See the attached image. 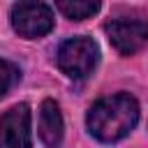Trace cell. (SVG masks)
Instances as JSON below:
<instances>
[{
    "label": "cell",
    "instance_id": "cell-6",
    "mask_svg": "<svg viewBox=\"0 0 148 148\" xmlns=\"http://www.w3.org/2000/svg\"><path fill=\"white\" fill-rule=\"evenodd\" d=\"M62 113L53 99H44L39 106V139L46 148H58L62 143Z\"/></svg>",
    "mask_w": 148,
    "mask_h": 148
},
{
    "label": "cell",
    "instance_id": "cell-8",
    "mask_svg": "<svg viewBox=\"0 0 148 148\" xmlns=\"http://www.w3.org/2000/svg\"><path fill=\"white\" fill-rule=\"evenodd\" d=\"M21 79V72L14 62L9 60H0V97H5Z\"/></svg>",
    "mask_w": 148,
    "mask_h": 148
},
{
    "label": "cell",
    "instance_id": "cell-1",
    "mask_svg": "<svg viewBox=\"0 0 148 148\" xmlns=\"http://www.w3.org/2000/svg\"><path fill=\"white\" fill-rule=\"evenodd\" d=\"M136 120H139V104L127 92L97 99L86 116L90 134L104 143L125 139L134 130Z\"/></svg>",
    "mask_w": 148,
    "mask_h": 148
},
{
    "label": "cell",
    "instance_id": "cell-2",
    "mask_svg": "<svg viewBox=\"0 0 148 148\" xmlns=\"http://www.w3.org/2000/svg\"><path fill=\"white\" fill-rule=\"evenodd\" d=\"M99 60V49L90 37H72L58 49V67L69 79H86Z\"/></svg>",
    "mask_w": 148,
    "mask_h": 148
},
{
    "label": "cell",
    "instance_id": "cell-4",
    "mask_svg": "<svg viewBox=\"0 0 148 148\" xmlns=\"http://www.w3.org/2000/svg\"><path fill=\"white\" fill-rule=\"evenodd\" d=\"M109 42L113 44V49L123 56L136 53L146 42H148V23L141 18H130V16H120V18H111L104 25Z\"/></svg>",
    "mask_w": 148,
    "mask_h": 148
},
{
    "label": "cell",
    "instance_id": "cell-5",
    "mask_svg": "<svg viewBox=\"0 0 148 148\" xmlns=\"http://www.w3.org/2000/svg\"><path fill=\"white\" fill-rule=\"evenodd\" d=\"M30 109L28 104L12 106L0 118V148H30Z\"/></svg>",
    "mask_w": 148,
    "mask_h": 148
},
{
    "label": "cell",
    "instance_id": "cell-3",
    "mask_svg": "<svg viewBox=\"0 0 148 148\" xmlns=\"http://www.w3.org/2000/svg\"><path fill=\"white\" fill-rule=\"evenodd\" d=\"M12 25L25 39H37L51 32L53 12L44 2H16L12 7Z\"/></svg>",
    "mask_w": 148,
    "mask_h": 148
},
{
    "label": "cell",
    "instance_id": "cell-7",
    "mask_svg": "<svg viewBox=\"0 0 148 148\" xmlns=\"http://www.w3.org/2000/svg\"><path fill=\"white\" fill-rule=\"evenodd\" d=\"M58 9L72 21H83L99 9V2L97 0H60Z\"/></svg>",
    "mask_w": 148,
    "mask_h": 148
}]
</instances>
